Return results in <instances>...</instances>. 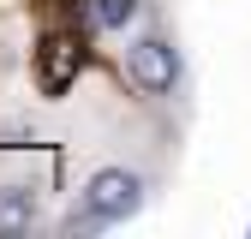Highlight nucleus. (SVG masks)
Here are the masks:
<instances>
[{"label": "nucleus", "instance_id": "nucleus-5", "mask_svg": "<svg viewBox=\"0 0 251 239\" xmlns=\"http://www.w3.org/2000/svg\"><path fill=\"white\" fill-rule=\"evenodd\" d=\"M138 18V0H84V24L90 30H126Z\"/></svg>", "mask_w": 251, "mask_h": 239}, {"label": "nucleus", "instance_id": "nucleus-2", "mask_svg": "<svg viewBox=\"0 0 251 239\" xmlns=\"http://www.w3.org/2000/svg\"><path fill=\"white\" fill-rule=\"evenodd\" d=\"M126 78H132L144 96H174L179 90V48L168 36H138L132 48H126Z\"/></svg>", "mask_w": 251, "mask_h": 239}, {"label": "nucleus", "instance_id": "nucleus-3", "mask_svg": "<svg viewBox=\"0 0 251 239\" xmlns=\"http://www.w3.org/2000/svg\"><path fill=\"white\" fill-rule=\"evenodd\" d=\"M78 66H84V36H72V30L42 36V48H36V90L42 96H66L78 84Z\"/></svg>", "mask_w": 251, "mask_h": 239}, {"label": "nucleus", "instance_id": "nucleus-1", "mask_svg": "<svg viewBox=\"0 0 251 239\" xmlns=\"http://www.w3.org/2000/svg\"><path fill=\"white\" fill-rule=\"evenodd\" d=\"M138 209H144V179L132 167H102V173H90L78 209L66 215V233H96L114 221H132Z\"/></svg>", "mask_w": 251, "mask_h": 239}, {"label": "nucleus", "instance_id": "nucleus-4", "mask_svg": "<svg viewBox=\"0 0 251 239\" xmlns=\"http://www.w3.org/2000/svg\"><path fill=\"white\" fill-rule=\"evenodd\" d=\"M36 227V191L30 186H0V239Z\"/></svg>", "mask_w": 251, "mask_h": 239}]
</instances>
